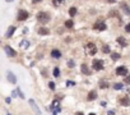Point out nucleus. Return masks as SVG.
<instances>
[{"instance_id": "18", "label": "nucleus", "mask_w": 130, "mask_h": 115, "mask_svg": "<svg viewBox=\"0 0 130 115\" xmlns=\"http://www.w3.org/2000/svg\"><path fill=\"white\" fill-rule=\"evenodd\" d=\"M38 35H41V36H47V35H50V29L47 27H40L38 28Z\"/></svg>"}, {"instance_id": "10", "label": "nucleus", "mask_w": 130, "mask_h": 115, "mask_svg": "<svg viewBox=\"0 0 130 115\" xmlns=\"http://www.w3.org/2000/svg\"><path fill=\"white\" fill-rule=\"evenodd\" d=\"M86 49L88 50V55H96V52H97V47H96V45H95L93 42L87 43Z\"/></svg>"}, {"instance_id": "40", "label": "nucleus", "mask_w": 130, "mask_h": 115, "mask_svg": "<svg viewBox=\"0 0 130 115\" xmlns=\"http://www.w3.org/2000/svg\"><path fill=\"white\" fill-rule=\"evenodd\" d=\"M88 115H96V114H95V113H89Z\"/></svg>"}, {"instance_id": "37", "label": "nucleus", "mask_w": 130, "mask_h": 115, "mask_svg": "<svg viewBox=\"0 0 130 115\" xmlns=\"http://www.w3.org/2000/svg\"><path fill=\"white\" fill-rule=\"evenodd\" d=\"M106 101H102V102H101V106H102V108H105V106H106Z\"/></svg>"}, {"instance_id": "25", "label": "nucleus", "mask_w": 130, "mask_h": 115, "mask_svg": "<svg viewBox=\"0 0 130 115\" xmlns=\"http://www.w3.org/2000/svg\"><path fill=\"white\" fill-rule=\"evenodd\" d=\"M73 26H74V22L71 21V19H68L65 22V27L66 28H73Z\"/></svg>"}, {"instance_id": "31", "label": "nucleus", "mask_w": 130, "mask_h": 115, "mask_svg": "<svg viewBox=\"0 0 130 115\" xmlns=\"http://www.w3.org/2000/svg\"><path fill=\"white\" fill-rule=\"evenodd\" d=\"M66 86H68V87H73V86H75V82L69 79V81H66Z\"/></svg>"}, {"instance_id": "17", "label": "nucleus", "mask_w": 130, "mask_h": 115, "mask_svg": "<svg viewBox=\"0 0 130 115\" xmlns=\"http://www.w3.org/2000/svg\"><path fill=\"white\" fill-rule=\"evenodd\" d=\"M14 32H15V27H14V26H10V27L7 29V32H5V37H7V38L12 37L13 35H14Z\"/></svg>"}, {"instance_id": "11", "label": "nucleus", "mask_w": 130, "mask_h": 115, "mask_svg": "<svg viewBox=\"0 0 130 115\" xmlns=\"http://www.w3.org/2000/svg\"><path fill=\"white\" fill-rule=\"evenodd\" d=\"M7 78H8V81L12 83V85H17V77H15V74L10 72V70H7Z\"/></svg>"}, {"instance_id": "21", "label": "nucleus", "mask_w": 130, "mask_h": 115, "mask_svg": "<svg viewBox=\"0 0 130 115\" xmlns=\"http://www.w3.org/2000/svg\"><path fill=\"white\" fill-rule=\"evenodd\" d=\"M110 56H111V59H112L114 61H117V60H120V59H121V55H120L119 52H112V51H111Z\"/></svg>"}, {"instance_id": "3", "label": "nucleus", "mask_w": 130, "mask_h": 115, "mask_svg": "<svg viewBox=\"0 0 130 115\" xmlns=\"http://www.w3.org/2000/svg\"><path fill=\"white\" fill-rule=\"evenodd\" d=\"M92 68L95 69V70H102L105 68V61L102 60V59H95L93 60V63H92Z\"/></svg>"}, {"instance_id": "34", "label": "nucleus", "mask_w": 130, "mask_h": 115, "mask_svg": "<svg viewBox=\"0 0 130 115\" xmlns=\"http://www.w3.org/2000/svg\"><path fill=\"white\" fill-rule=\"evenodd\" d=\"M12 96H13V97H18V92H17V90H14V91L12 92Z\"/></svg>"}, {"instance_id": "7", "label": "nucleus", "mask_w": 130, "mask_h": 115, "mask_svg": "<svg viewBox=\"0 0 130 115\" xmlns=\"http://www.w3.org/2000/svg\"><path fill=\"white\" fill-rule=\"evenodd\" d=\"M93 28H95L96 31H100V32H102V31H105L107 28V24L105 23L103 21H100V22H96V23L93 24Z\"/></svg>"}, {"instance_id": "28", "label": "nucleus", "mask_w": 130, "mask_h": 115, "mask_svg": "<svg viewBox=\"0 0 130 115\" xmlns=\"http://www.w3.org/2000/svg\"><path fill=\"white\" fill-rule=\"evenodd\" d=\"M52 3H54V5H55V7H59L60 4L64 3V0H52Z\"/></svg>"}, {"instance_id": "6", "label": "nucleus", "mask_w": 130, "mask_h": 115, "mask_svg": "<svg viewBox=\"0 0 130 115\" xmlns=\"http://www.w3.org/2000/svg\"><path fill=\"white\" fill-rule=\"evenodd\" d=\"M28 17H29L28 12L24 10V9H21L19 12H18V17H17V19L19 21V22H23V21H26V19H28Z\"/></svg>"}, {"instance_id": "5", "label": "nucleus", "mask_w": 130, "mask_h": 115, "mask_svg": "<svg viewBox=\"0 0 130 115\" xmlns=\"http://www.w3.org/2000/svg\"><path fill=\"white\" fill-rule=\"evenodd\" d=\"M4 51H5L7 56H9V58H15V56H17V51H15L13 47H10L9 45H5V46H4Z\"/></svg>"}, {"instance_id": "20", "label": "nucleus", "mask_w": 130, "mask_h": 115, "mask_svg": "<svg viewBox=\"0 0 130 115\" xmlns=\"http://www.w3.org/2000/svg\"><path fill=\"white\" fill-rule=\"evenodd\" d=\"M80 72H82L83 74H87V76H88V74L91 73V70H89L87 64H82V65H80Z\"/></svg>"}, {"instance_id": "19", "label": "nucleus", "mask_w": 130, "mask_h": 115, "mask_svg": "<svg viewBox=\"0 0 130 115\" xmlns=\"http://www.w3.org/2000/svg\"><path fill=\"white\" fill-rule=\"evenodd\" d=\"M124 83L123 82H116V83H114L112 85V88L115 91H121V90H124Z\"/></svg>"}, {"instance_id": "27", "label": "nucleus", "mask_w": 130, "mask_h": 115, "mask_svg": "<svg viewBox=\"0 0 130 115\" xmlns=\"http://www.w3.org/2000/svg\"><path fill=\"white\" fill-rule=\"evenodd\" d=\"M110 87V85H109V82H100V88H103V90H105V88H109Z\"/></svg>"}, {"instance_id": "29", "label": "nucleus", "mask_w": 130, "mask_h": 115, "mask_svg": "<svg viewBox=\"0 0 130 115\" xmlns=\"http://www.w3.org/2000/svg\"><path fill=\"white\" fill-rule=\"evenodd\" d=\"M17 92H18V97H21V99H24V93L21 91V88H19V87L17 88Z\"/></svg>"}, {"instance_id": "26", "label": "nucleus", "mask_w": 130, "mask_h": 115, "mask_svg": "<svg viewBox=\"0 0 130 115\" xmlns=\"http://www.w3.org/2000/svg\"><path fill=\"white\" fill-rule=\"evenodd\" d=\"M123 83H124V85H128V86H130V73L128 74L126 77H124V81H123Z\"/></svg>"}, {"instance_id": "39", "label": "nucleus", "mask_w": 130, "mask_h": 115, "mask_svg": "<svg viewBox=\"0 0 130 115\" xmlns=\"http://www.w3.org/2000/svg\"><path fill=\"white\" fill-rule=\"evenodd\" d=\"M75 115H84V114H83V113H80V111H78V113L75 114Z\"/></svg>"}, {"instance_id": "1", "label": "nucleus", "mask_w": 130, "mask_h": 115, "mask_svg": "<svg viewBox=\"0 0 130 115\" xmlns=\"http://www.w3.org/2000/svg\"><path fill=\"white\" fill-rule=\"evenodd\" d=\"M37 19H38V22L41 24H46L48 21L51 19V17H50V14L48 13H46V12H40L38 14H37Z\"/></svg>"}, {"instance_id": "38", "label": "nucleus", "mask_w": 130, "mask_h": 115, "mask_svg": "<svg viewBox=\"0 0 130 115\" xmlns=\"http://www.w3.org/2000/svg\"><path fill=\"white\" fill-rule=\"evenodd\" d=\"M38 1H42V0H33V4H37Z\"/></svg>"}, {"instance_id": "30", "label": "nucleus", "mask_w": 130, "mask_h": 115, "mask_svg": "<svg viewBox=\"0 0 130 115\" xmlns=\"http://www.w3.org/2000/svg\"><path fill=\"white\" fill-rule=\"evenodd\" d=\"M68 67H69V68H74V67H75L74 60H71V59H70V60H68Z\"/></svg>"}, {"instance_id": "32", "label": "nucleus", "mask_w": 130, "mask_h": 115, "mask_svg": "<svg viewBox=\"0 0 130 115\" xmlns=\"http://www.w3.org/2000/svg\"><path fill=\"white\" fill-rule=\"evenodd\" d=\"M55 87L56 86H55V83H54V82H48V88H50V90L54 91V90H55Z\"/></svg>"}, {"instance_id": "42", "label": "nucleus", "mask_w": 130, "mask_h": 115, "mask_svg": "<svg viewBox=\"0 0 130 115\" xmlns=\"http://www.w3.org/2000/svg\"><path fill=\"white\" fill-rule=\"evenodd\" d=\"M7 115H12V114H7Z\"/></svg>"}, {"instance_id": "23", "label": "nucleus", "mask_w": 130, "mask_h": 115, "mask_svg": "<svg viewBox=\"0 0 130 115\" xmlns=\"http://www.w3.org/2000/svg\"><path fill=\"white\" fill-rule=\"evenodd\" d=\"M77 8L75 7H71L70 9H69V14H70V17H74V15H77Z\"/></svg>"}, {"instance_id": "36", "label": "nucleus", "mask_w": 130, "mask_h": 115, "mask_svg": "<svg viewBox=\"0 0 130 115\" xmlns=\"http://www.w3.org/2000/svg\"><path fill=\"white\" fill-rule=\"evenodd\" d=\"M5 102H7V104H10V102H12V99H10V97H7V99H5Z\"/></svg>"}, {"instance_id": "35", "label": "nucleus", "mask_w": 130, "mask_h": 115, "mask_svg": "<svg viewBox=\"0 0 130 115\" xmlns=\"http://www.w3.org/2000/svg\"><path fill=\"white\" fill-rule=\"evenodd\" d=\"M107 115H115V111L114 110H109V111H107Z\"/></svg>"}, {"instance_id": "9", "label": "nucleus", "mask_w": 130, "mask_h": 115, "mask_svg": "<svg viewBox=\"0 0 130 115\" xmlns=\"http://www.w3.org/2000/svg\"><path fill=\"white\" fill-rule=\"evenodd\" d=\"M51 110H52V113H60L61 111V106H60V102H59V100H54L52 101V104H51Z\"/></svg>"}, {"instance_id": "15", "label": "nucleus", "mask_w": 130, "mask_h": 115, "mask_svg": "<svg viewBox=\"0 0 130 115\" xmlns=\"http://www.w3.org/2000/svg\"><path fill=\"white\" fill-rule=\"evenodd\" d=\"M19 46L22 49H24V50H28L29 46H31V42L28 41V40H22V41L19 42Z\"/></svg>"}, {"instance_id": "4", "label": "nucleus", "mask_w": 130, "mask_h": 115, "mask_svg": "<svg viewBox=\"0 0 130 115\" xmlns=\"http://www.w3.org/2000/svg\"><path fill=\"white\" fill-rule=\"evenodd\" d=\"M119 104L121 106H124V108H129L130 106V96H128V95L121 96L119 99Z\"/></svg>"}, {"instance_id": "12", "label": "nucleus", "mask_w": 130, "mask_h": 115, "mask_svg": "<svg viewBox=\"0 0 130 115\" xmlns=\"http://www.w3.org/2000/svg\"><path fill=\"white\" fill-rule=\"evenodd\" d=\"M120 9L123 10V13L125 15H130V7L126 3H120Z\"/></svg>"}, {"instance_id": "41", "label": "nucleus", "mask_w": 130, "mask_h": 115, "mask_svg": "<svg viewBox=\"0 0 130 115\" xmlns=\"http://www.w3.org/2000/svg\"><path fill=\"white\" fill-rule=\"evenodd\" d=\"M5 1H7V3H9V1H13V0H5Z\"/></svg>"}, {"instance_id": "14", "label": "nucleus", "mask_w": 130, "mask_h": 115, "mask_svg": "<svg viewBox=\"0 0 130 115\" xmlns=\"http://www.w3.org/2000/svg\"><path fill=\"white\" fill-rule=\"evenodd\" d=\"M51 58H54V59H60V58L62 56L61 55V51L57 50V49H54V50H51Z\"/></svg>"}, {"instance_id": "2", "label": "nucleus", "mask_w": 130, "mask_h": 115, "mask_svg": "<svg viewBox=\"0 0 130 115\" xmlns=\"http://www.w3.org/2000/svg\"><path fill=\"white\" fill-rule=\"evenodd\" d=\"M115 73H116V76H119V77H126L129 74V69L125 67V65H120V67H117L115 69Z\"/></svg>"}, {"instance_id": "16", "label": "nucleus", "mask_w": 130, "mask_h": 115, "mask_svg": "<svg viewBox=\"0 0 130 115\" xmlns=\"http://www.w3.org/2000/svg\"><path fill=\"white\" fill-rule=\"evenodd\" d=\"M116 41H117L120 43V46H123V47H126L128 46V41H126V38L123 37V36H119L117 38H116Z\"/></svg>"}, {"instance_id": "13", "label": "nucleus", "mask_w": 130, "mask_h": 115, "mask_svg": "<svg viewBox=\"0 0 130 115\" xmlns=\"http://www.w3.org/2000/svg\"><path fill=\"white\" fill-rule=\"evenodd\" d=\"M96 99H97V91H95V90L89 91L88 92V96H87V100L88 101H95Z\"/></svg>"}, {"instance_id": "33", "label": "nucleus", "mask_w": 130, "mask_h": 115, "mask_svg": "<svg viewBox=\"0 0 130 115\" xmlns=\"http://www.w3.org/2000/svg\"><path fill=\"white\" fill-rule=\"evenodd\" d=\"M125 32H128V33H130V23H128V24H125Z\"/></svg>"}, {"instance_id": "24", "label": "nucleus", "mask_w": 130, "mask_h": 115, "mask_svg": "<svg viewBox=\"0 0 130 115\" xmlns=\"http://www.w3.org/2000/svg\"><path fill=\"white\" fill-rule=\"evenodd\" d=\"M102 52H105V54H111V49L109 45H103L102 47Z\"/></svg>"}, {"instance_id": "8", "label": "nucleus", "mask_w": 130, "mask_h": 115, "mask_svg": "<svg viewBox=\"0 0 130 115\" xmlns=\"http://www.w3.org/2000/svg\"><path fill=\"white\" fill-rule=\"evenodd\" d=\"M28 104L31 105V108H32V110L34 111V114H36V115H41V110H40L38 105L36 104V101H34L33 99H29V100H28Z\"/></svg>"}, {"instance_id": "22", "label": "nucleus", "mask_w": 130, "mask_h": 115, "mask_svg": "<svg viewBox=\"0 0 130 115\" xmlns=\"http://www.w3.org/2000/svg\"><path fill=\"white\" fill-rule=\"evenodd\" d=\"M52 76L55 77V78L60 77V68H59V67H55V68H54V70H52Z\"/></svg>"}]
</instances>
